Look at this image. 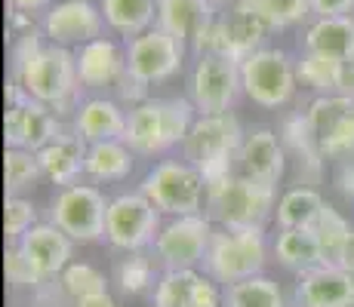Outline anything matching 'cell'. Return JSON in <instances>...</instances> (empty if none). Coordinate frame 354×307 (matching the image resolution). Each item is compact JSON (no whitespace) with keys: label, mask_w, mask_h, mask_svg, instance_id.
I'll return each mask as SVG.
<instances>
[{"label":"cell","mask_w":354,"mask_h":307,"mask_svg":"<svg viewBox=\"0 0 354 307\" xmlns=\"http://www.w3.org/2000/svg\"><path fill=\"white\" fill-rule=\"evenodd\" d=\"M277 184H265L231 172L207 184L203 212L216 228H265L277 209Z\"/></svg>","instance_id":"3"},{"label":"cell","mask_w":354,"mask_h":307,"mask_svg":"<svg viewBox=\"0 0 354 307\" xmlns=\"http://www.w3.org/2000/svg\"><path fill=\"white\" fill-rule=\"evenodd\" d=\"M225 307H292L283 295L281 283L268 274H256L250 279L225 286Z\"/></svg>","instance_id":"28"},{"label":"cell","mask_w":354,"mask_h":307,"mask_svg":"<svg viewBox=\"0 0 354 307\" xmlns=\"http://www.w3.org/2000/svg\"><path fill=\"white\" fill-rule=\"evenodd\" d=\"M292 307H354V274L321 264L308 274L296 277L292 286Z\"/></svg>","instance_id":"19"},{"label":"cell","mask_w":354,"mask_h":307,"mask_svg":"<svg viewBox=\"0 0 354 307\" xmlns=\"http://www.w3.org/2000/svg\"><path fill=\"white\" fill-rule=\"evenodd\" d=\"M151 307H225V286L203 270H160Z\"/></svg>","instance_id":"15"},{"label":"cell","mask_w":354,"mask_h":307,"mask_svg":"<svg viewBox=\"0 0 354 307\" xmlns=\"http://www.w3.org/2000/svg\"><path fill=\"white\" fill-rule=\"evenodd\" d=\"M3 270H6V283L16 286V289H34V292H44L46 289V279L25 261V255L19 252V246H6V261H3Z\"/></svg>","instance_id":"38"},{"label":"cell","mask_w":354,"mask_h":307,"mask_svg":"<svg viewBox=\"0 0 354 307\" xmlns=\"http://www.w3.org/2000/svg\"><path fill=\"white\" fill-rule=\"evenodd\" d=\"M105 28L108 25L102 16V6H96L93 0H56L40 16V34L50 43L68 46V50H77L90 40L105 37Z\"/></svg>","instance_id":"13"},{"label":"cell","mask_w":354,"mask_h":307,"mask_svg":"<svg viewBox=\"0 0 354 307\" xmlns=\"http://www.w3.org/2000/svg\"><path fill=\"white\" fill-rule=\"evenodd\" d=\"M105 190L99 184L77 181L59 188L50 200V221L65 230L74 243H99L105 240V212H108Z\"/></svg>","instance_id":"9"},{"label":"cell","mask_w":354,"mask_h":307,"mask_svg":"<svg viewBox=\"0 0 354 307\" xmlns=\"http://www.w3.org/2000/svg\"><path fill=\"white\" fill-rule=\"evenodd\" d=\"M271 255L277 258V264H281L283 270H290V274H296V277L326 264L315 230H299V228L277 230V237L271 240Z\"/></svg>","instance_id":"24"},{"label":"cell","mask_w":354,"mask_h":307,"mask_svg":"<svg viewBox=\"0 0 354 307\" xmlns=\"http://www.w3.org/2000/svg\"><path fill=\"white\" fill-rule=\"evenodd\" d=\"M127 117H129V108H124L111 95H86L77 105V111H74L71 129L86 145H96V141L124 139Z\"/></svg>","instance_id":"20"},{"label":"cell","mask_w":354,"mask_h":307,"mask_svg":"<svg viewBox=\"0 0 354 307\" xmlns=\"http://www.w3.org/2000/svg\"><path fill=\"white\" fill-rule=\"evenodd\" d=\"M216 224L201 215H182V218H163L160 234L151 243V255L160 264V270H201L203 258L209 252Z\"/></svg>","instance_id":"11"},{"label":"cell","mask_w":354,"mask_h":307,"mask_svg":"<svg viewBox=\"0 0 354 307\" xmlns=\"http://www.w3.org/2000/svg\"><path fill=\"white\" fill-rule=\"evenodd\" d=\"M158 277H160V264L148 252H124V258H118V264H114V283H118V289L124 295L151 292Z\"/></svg>","instance_id":"29"},{"label":"cell","mask_w":354,"mask_h":307,"mask_svg":"<svg viewBox=\"0 0 354 307\" xmlns=\"http://www.w3.org/2000/svg\"><path fill=\"white\" fill-rule=\"evenodd\" d=\"M336 95H342V99H351V101H354V61H345V65H342Z\"/></svg>","instance_id":"43"},{"label":"cell","mask_w":354,"mask_h":307,"mask_svg":"<svg viewBox=\"0 0 354 307\" xmlns=\"http://www.w3.org/2000/svg\"><path fill=\"white\" fill-rule=\"evenodd\" d=\"M348 114H354V101L342 99V95H315L305 108V120H308L311 135L317 139V145L339 126Z\"/></svg>","instance_id":"32"},{"label":"cell","mask_w":354,"mask_h":307,"mask_svg":"<svg viewBox=\"0 0 354 307\" xmlns=\"http://www.w3.org/2000/svg\"><path fill=\"white\" fill-rule=\"evenodd\" d=\"M197 120L194 105L182 99H145L142 105L129 108L124 141L136 157H163L173 148H182L188 129Z\"/></svg>","instance_id":"2"},{"label":"cell","mask_w":354,"mask_h":307,"mask_svg":"<svg viewBox=\"0 0 354 307\" xmlns=\"http://www.w3.org/2000/svg\"><path fill=\"white\" fill-rule=\"evenodd\" d=\"M40 179H44V169H40L37 154L25 151V148H6V151H3L6 197H22L25 190H31Z\"/></svg>","instance_id":"31"},{"label":"cell","mask_w":354,"mask_h":307,"mask_svg":"<svg viewBox=\"0 0 354 307\" xmlns=\"http://www.w3.org/2000/svg\"><path fill=\"white\" fill-rule=\"evenodd\" d=\"M10 3L12 12H28V16H34V12H46L56 0H6Z\"/></svg>","instance_id":"42"},{"label":"cell","mask_w":354,"mask_h":307,"mask_svg":"<svg viewBox=\"0 0 354 307\" xmlns=\"http://www.w3.org/2000/svg\"><path fill=\"white\" fill-rule=\"evenodd\" d=\"M302 52L354 61V16H326L311 19L302 34Z\"/></svg>","instance_id":"23"},{"label":"cell","mask_w":354,"mask_h":307,"mask_svg":"<svg viewBox=\"0 0 354 307\" xmlns=\"http://www.w3.org/2000/svg\"><path fill=\"white\" fill-rule=\"evenodd\" d=\"M243 92L241 61L222 52H203L194 56V65L185 80V99L197 114H228L237 95Z\"/></svg>","instance_id":"10"},{"label":"cell","mask_w":354,"mask_h":307,"mask_svg":"<svg viewBox=\"0 0 354 307\" xmlns=\"http://www.w3.org/2000/svg\"><path fill=\"white\" fill-rule=\"evenodd\" d=\"M71 307H118L111 292H96V295H86V298H77L71 301Z\"/></svg>","instance_id":"45"},{"label":"cell","mask_w":354,"mask_h":307,"mask_svg":"<svg viewBox=\"0 0 354 307\" xmlns=\"http://www.w3.org/2000/svg\"><path fill=\"white\" fill-rule=\"evenodd\" d=\"M40 307H65V304H59V301H46V304H40Z\"/></svg>","instance_id":"48"},{"label":"cell","mask_w":354,"mask_h":307,"mask_svg":"<svg viewBox=\"0 0 354 307\" xmlns=\"http://www.w3.org/2000/svg\"><path fill=\"white\" fill-rule=\"evenodd\" d=\"M250 6L271 25V31H290L299 28L311 19L308 0H247Z\"/></svg>","instance_id":"35"},{"label":"cell","mask_w":354,"mask_h":307,"mask_svg":"<svg viewBox=\"0 0 354 307\" xmlns=\"http://www.w3.org/2000/svg\"><path fill=\"white\" fill-rule=\"evenodd\" d=\"M59 289L62 295H68L71 301L86 295H96V292H108V279L99 268H93L90 261H71L68 268L59 274Z\"/></svg>","instance_id":"36"},{"label":"cell","mask_w":354,"mask_h":307,"mask_svg":"<svg viewBox=\"0 0 354 307\" xmlns=\"http://www.w3.org/2000/svg\"><path fill=\"white\" fill-rule=\"evenodd\" d=\"M77 59V77L86 92L102 95L105 90H118L127 77V43L114 37H96L74 50Z\"/></svg>","instance_id":"16"},{"label":"cell","mask_w":354,"mask_h":307,"mask_svg":"<svg viewBox=\"0 0 354 307\" xmlns=\"http://www.w3.org/2000/svg\"><path fill=\"white\" fill-rule=\"evenodd\" d=\"M86 148L90 145L68 126L56 141H50L44 151H37L44 179H50L53 184H59V188L77 184L80 175H84V169H86Z\"/></svg>","instance_id":"22"},{"label":"cell","mask_w":354,"mask_h":307,"mask_svg":"<svg viewBox=\"0 0 354 307\" xmlns=\"http://www.w3.org/2000/svg\"><path fill=\"white\" fill-rule=\"evenodd\" d=\"M268 255L271 243L265 228H216L201 270L213 277L219 286H231L265 274Z\"/></svg>","instance_id":"5"},{"label":"cell","mask_w":354,"mask_h":307,"mask_svg":"<svg viewBox=\"0 0 354 307\" xmlns=\"http://www.w3.org/2000/svg\"><path fill=\"white\" fill-rule=\"evenodd\" d=\"M37 224V206L28 197H6L3 200V234L6 243H19Z\"/></svg>","instance_id":"37"},{"label":"cell","mask_w":354,"mask_h":307,"mask_svg":"<svg viewBox=\"0 0 354 307\" xmlns=\"http://www.w3.org/2000/svg\"><path fill=\"white\" fill-rule=\"evenodd\" d=\"M114 95H118V101H120L124 108H136V105H142L145 99H151V90H148L145 83H139L136 77H129V74H127V77L118 83Z\"/></svg>","instance_id":"40"},{"label":"cell","mask_w":354,"mask_h":307,"mask_svg":"<svg viewBox=\"0 0 354 307\" xmlns=\"http://www.w3.org/2000/svg\"><path fill=\"white\" fill-rule=\"evenodd\" d=\"M219 12L222 10H216L209 0H158V28L179 37L192 50L194 40L216 22Z\"/></svg>","instance_id":"21"},{"label":"cell","mask_w":354,"mask_h":307,"mask_svg":"<svg viewBox=\"0 0 354 307\" xmlns=\"http://www.w3.org/2000/svg\"><path fill=\"white\" fill-rule=\"evenodd\" d=\"M281 139H283V145H287L290 151L299 157V166L317 179V175H321V169H324V154H321V145H317V139L311 135V129H308L305 111L290 114V117L283 120Z\"/></svg>","instance_id":"30"},{"label":"cell","mask_w":354,"mask_h":307,"mask_svg":"<svg viewBox=\"0 0 354 307\" xmlns=\"http://www.w3.org/2000/svg\"><path fill=\"white\" fill-rule=\"evenodd\" d=\"M342 65L345 61L317 56V52H302V59H299V83L308 86L315 95H336Z\"/></svg>","instance_id":"33"},{"label":"cell","mask_w":354,"mask_h":307,"mask_svg":"<svg viewBox=\"0 0 354 307\" xmlns=\"http://www.w3.org/2000/svg\"><path fill=\"white\" fill-rule=\"evenodd\" d=\"M336 268H342V270H348V274H354V230H351L348 243L342 246V252H339Z\"/></svg>","instance_id":"46"},{"label":"cell","mask_w":354,"mask_h":307,"mask_svg":"<svg viewBox=\"0 0 354 307\" xmlns=\"http://www.w3.org/2000/svg\"><path fill=\"white\" fill-rule=\"evenodd\" d=\"M234 172L265 184H281L283 172H287V145H283V139L271 126L247 129L234 160Z\"/></svg>","instance_id":"17"},{"label":"cell","mask_w":354,"mask_h":307,"mask_svg":"<svg viewBox=\"0 0 354 307\" xmlns=\"http://www.w3.org/2000/svg\"><path fill=\"white\" fill-rule=\"evenodd\" d=\"M139 157L133 154V148L124 139L111 141H96L86 148V169L84 175L93 184H111V181H127L136 169Z\"/></svg>","instance_id":"25"},{"label":"cell","mask_w":354,"mask_h":307,"mask_svg":"<svg viewBox=\"0 0 354 307\" xmlns=\"http://www.w3.org/2000/svg\"><path fill=\"white\" fill-rule=\"evenodd\" d=\"M311 230H315L317 243H321L324 261H326V264H336V258H339V252H342V246L348 243L354 224H351L342 212H339L336 206H330V203H326L324 212L317 215V221H315V228H311Z\"/></svg>","instance_id":"34"},{"label":"cell","mask_w":354,"mask_h":307,"mask_svg":"<svg viewBox=\"0 0 354 307\" xmlns=\"http://www.w3.org/2000/svg\"><path fill=\"white\" fill-rule=\"evenodd\" d=\"M243 123L234 114H197V120L188 129L185 141L179 148V157L201 169V175L209 181H219L234 172V160L243 141Z\"/></svg>","instance_id":"4"},{"label":"cell","mask_w":354,"mask_h":307,"mask_svg":"<svg viewBox=\"0 0 354 307\" xmlns=\"http://www.w3.org/2000/svg\"><path fill=\"white\" fill-rule=\"evenodd\" d=\"M321 154H324V160H339V163L354 160V114H348L321 141Z\"/></svg>","instance_id":"39"},{"label":"cell","mask_w":354,"mask_h":307,"mask_svg":"<svg viewBox=\"0 0 354 307\" xmlns=\"http://www.w3.org/2000/svg\"><path fill=\"white\" fill-rule=\"evenodd\" d=\"M139 190L158 206L163 218L201 215L207 203V179L182 157H163L145 172Z\"/></svg>","instance_id":"6"},{"label":"cell","mask_w":354,"mask_h":307,"mask_svg":"<svg viewBox=\"0 0 354 307\" xmlns=\"http://www.w3.org/2000/svg\"><path fill=\"white\" fill-rule=\"evenodd\" d=\"M308 3H311V19L354 16V0H308Z\"/></svg>","instance_id":"41"},{"label":"cell","mask_w":354,"mask_h":307,"mask_svg":"<svg viewBox=\"0 0 354 307\" xmlns=\"http://www.w3.org/2000/svg\"><path fill=\"white\" fill-rule=\"evenodd\" d=\"M65 123L46 105L25 95L16 105H6L3 111V141L6 148H25V151H44L50 141L65 132Z\"/></svg>","instance_id":"14"},{"label":"cell","mask_w":354,"mask_h":307,"mask_svg":"<svg viewBox=\"0 0 354 307\" xmlns=\"http://www.w3.org/2000/svg\"><path fill=\"white\" fill-rule=\"evenodd\" d=\"M326 200L324 194L317 188H311V184H292L281 194V200H277V209H274V221L281 230L287 228H299V230H311L317 221V215L324 212Z\"/></svg>","instance_id":"27"},{"label":"cell","mask_w":354,"mask_h":307,"mask_svg":"<svg viewBox=\"0 0 354 307\" xmlns=\"http://www.w3.org/2000/svg\"><path fill=\"white\" fill-rule=\"evenodd\" d=\"M243 95L262 111H281L299 92V61L281 46H262L241 61Z\"/></svg>","instance_id":"7"},{"label":"cell","mask_w":354,"mask_h":307,"mask_svg":"<svg viewBox=\"0 0 354 307\" xmlns=\"http://www.w3.org/2000/svg\"><path fill=\"white\" fill-rule=\"evenodd\" d=\"M185 56L188 43L154 25L151 31L127 40V74L151 90V86L173 80L185 68Z\"/></svg>","instance_id":"12"},{"label":"cell","mask_w":354,"mask_h":307,"mask_svg":"<svg viewBox=\"0 0 354 307\" xmlns=\"http://www.w3.org/2000/svg\"><path fill=\"white\" fill-rule=\"evenodd\" d=\"M163 228V215L142 190H120L108 200L105 243L118 252H145Z\"/></svg>","instance_id":"8"},{"label":"cell","mask_w":354,"mask_h":307,"mask_svg":"<svg viewBox=\"0 0 354 307\" xmlns=\"http://www.w3.org/2000/svg\"><path fill=\"white\" fill-rule=\"evenodd\" d=\"M336 184H339V190H342L348 200H354V160H348V163H342V166H339Z\"/></svg>","instance_id":"44"},{"label":"cell","mask_w":354,"mask_h":307,"mask_svg":"<svg viewBox=\"0 0 354 307\" xmlns=\"http://www.w3.org/2000/svg\"><path fill=\"white\" fill-rule=\"evenodd\" d=\"M12 246H19L25 261H28L46 283L59 279V274L74 261V240L65 230H59L53 221H37L22 240Z\"/></svg>","instance_id":"18"},{"label":"cell","mask_w":354,"mask_h":307,"mask_svg":"<svg viewBox=\"0 0 354 307\" xmlns=\"http://www.w3.org/2000/svg\"><path fill=\"white\" fill-rule=\"evenodd\" d=\"M105 25L118 37L133 40L158 25V0H99Z\"/></svg>","instance_id":"26"},{"label":"cell","mask_w":354,"mask_h":307,"mask_svg":"<svg viewBox=\"0 0 354 307\" xmlns=\"http://www.w3.org/2000/svg\"><path fill=\"white\" fill-rule=\"evenodd\" d=\"M12 80L28 99L46 105L59 117H74L77 105L84 101L74 50L50 43L40 28L19 34L12 46Z\"/></svg>","instance_id":"1"},{"label":"cell","mask_w":354,"mask_h":307,"mask_svg":"<svg viewBox=\"0 0 354 307\" xmlns=\"http://www.w3.org/2000/svg\"><path fill=\"white\" fill-rule=\"evenodd\" d=\"M209 3H213V6H216V10H231V6L243 3V0H209Z\"/></svg>","instance_id":"47"}]
</instances>
